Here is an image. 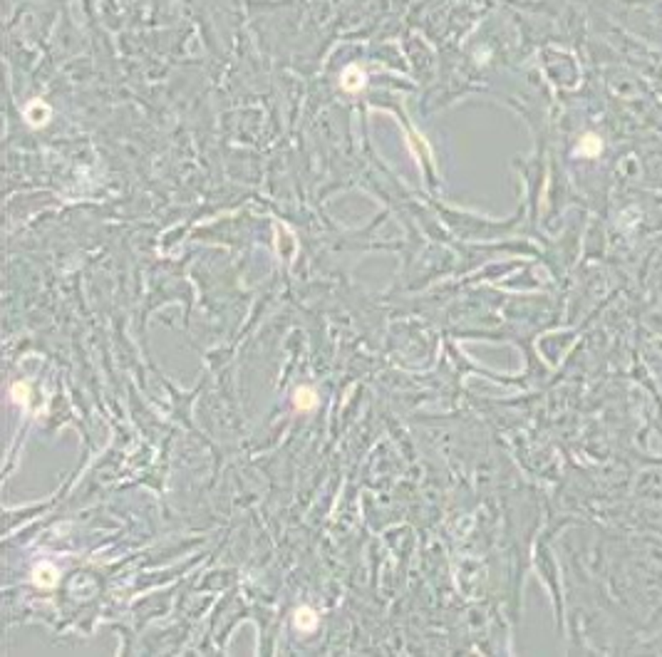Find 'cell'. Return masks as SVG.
Wrapping results in <instances>:
<instances>
[{"instance_id": "obj_5", "label": "cell", "mask_w": 662, "mask_h": 657, "mask_svg": "<svg viewBox=\"0 0 662 657\" xmlns=\"http://www.w3.org/2000/svg\"><path fill=\"white\" fill-rule=\"evenodd\" d=\"M295 407L298 410H313L315 407V392L310 387H300L295 392Z\"/></svg>"}, {"instance_id": "obj_6", "label": "cell", "mask_w": 662, "mask_h": 657, "mask_svg": "<svg viewBox=\"0 0 662 657\" xmlns=\"http://www.w3.org/2000/svg\"><path fill=\"white\" fill-rule=\"evenodd\" d=\"M28 394H30L28 384H23V382L13 384V400H16V402H20V405H28Z\"/></svg>"}, {"instance_id": "obj_2", "label": "cell", "mask_w": 662, "mask_h": 657, "mask_svg": "<svg viewBox=\"0 0 662 657\" xmlns=\"http://www.w3.org/2000/svg\"><path fill=\"white\" fill-rule=\"evenodd\" d=\"M25 117H28V122H30V124L40 126V124H45V122H47V117H50V110H47L42 102H30V105H28V110H25Z\"/></svg>"}, {"instance_id": "obj_3", "label": "cell", "mask_w": 662, "mask_h": 657, "mask_svg": "<svg viewBox=\"0 0 662 657\" xmlns=\"http://www.w3.org/2000/svg\"><path fill=\"white\" fill-rule=\"evenodd\" d=\"M295 625L300 627V630H315V625H318V615H315L310 608H300L298 612H295Z\"/></svg>"}, {"instance_id": "obj_1", "label": "cell", "mask_w": 662, "mask_h": 657, "mask_svg": "<svg viewBox=\"0 0 662 657\" xmlns=\"http://www.w3.org/2000/svg\"><path fill=\"white\" fill-rule=\"evenodd\" d=\"M35 583L40 588H52L57 583V571L55 566H50V563H42V566L35 568Z\"/></svg>"}, {"instance_id": "obj_4", "label": "cell", "mask_w": 662, "mask_h": 657, "mask_svg": "<svg viewBox=\"0 0 662 657\" xmlns=\"http://www.w3.org/2000/svg\"><path fill=\"white\" fill-rule=\"evenodd\" d=\"M365 85V72H360L357 67H348L343 75V87L345 90H360Z\"/></svg>"}]
</instances>
